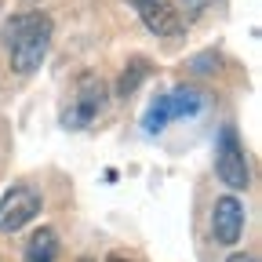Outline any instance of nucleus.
<instances>
[{
    "instance_id": "10",
    "label": "nucleus",
    "mask_w": 262,
    "mask_h": 262,
    "mask_svg": "<svg viewBox=\"0 0 262 262\" xmlns=\"http://www.w3.org/2000/svg\"><path fill=\"white\" fill-rule=\"evenodd\" d=\"M204 70H219V55H215V51L189 58V73H204Z\"/></svg>"
},
{
    "instance_id": "13",
    "label": "nucleus",
    "mask_w": 262,
    "mask_h": 262,
    "mask_svg": "<svg viewBox=\"0 0 262 262\" xmlns=\"http://www.w3.org/2000/svg\"><path fill=\"white\" fill-rule=\"evenodd\" d=\"M106 262H131V258H124V255H110Z\"/></svg>"
},
{
    "instance_id": "2",
    "label": "nucleus",
    "mask_w": 262,
    "mask_h": 262,
    "mask_svg": "<svg viewBox=\"0 0 262 262\" xmlns=\"http://www.w3.org/2000/svg\"><path fill=\"white\" fill-rule=\"evenodd\" d=\"M106 98H110V88L106 80L98 77V73H80L77 77V88H73V98H70V106L62 110V127H70V131H80L88 124L98 120V113L106 110Z\"/></svg>"
},
{
    "instance_id": "1",
    "label": "nucleus",
    "mask_w": 262,
    "mask_h": 262,
    "mask_svg": "<svg viewBox=\"0 0 262 262\" xmlns=\"http://www.w3.org/2000/svg\"><path fill=\"white\" fill-rule=\"evenodd\" d=\"M51 33H55V26L44 11H26L8 22V51H11L15 73L29 77L40 70L48 58V48H51Z\"/></svg>"
},
{
    "instance_id": "6",
    "label": "nucleus",
    "mask_w": 262,
    "mask_h": 262,
    "mask_svg": "<svg viewBox=\"0 0 262 262\" xmlns=\"http://www.w3.org/2000/svg\"><path fill=\"white\" fill-rule=\"evenodd\" d=\"M211 233L219 244H237L244 233V204L237 196H219L211 208Z\"/></svg>"
},
{
    "instance_id": "7",
    "label": "nucleus",
    "mask_w": 262,
    "mask_h": 262,
    "mask_svg": "<svg viewBox=\"0 0 262 262\" xmlns=\"http://www.w3.org/2000/svg\"><path fill=\"white\" fill-rule=\"evenodd\" d=\"M164 98H168V113H171V120L196 117V113L208 110V95H204L201 88H193V84H179L175 91H168Z\"/></svg>"
},
{
    "instance_id": "5",
    "label": "nucleus",
    "mask_w": 262,
    "mask_h": 262,
    "mask_svg": "<svg viewBox=\"0 0 262 262\" xmlns=\"http://www.w3.org/2000/svg\"><path fill=\"white\" fill-rule=\"evenodd\" d=\"M127 4L139 11L142 26H146L149 33H157V37H179V33L186 29V22H182V15L175 11L171 0H127Z\"/></svg>"
},
{
    "instance_id": "3",
    "label": "nucleus",
    "mask_w": 262,
    "mask_h": 262,
    "mask_svg": "<svg viewBox=\"0 0 262 262\" xmlns=\"http://www.w3.org/2000/svg\"><path fill=\"white\" fill-rule=\"evenodd\" d=\"M40 204H44V196H40V189H33V186L8 189V196L0 201V233H18L22 226H29L33 219L40 215Z\"/></svg>"
},
{
    "instance_id": "8",
    "label": "nucleus",
    "mask_w": 262,
    "mask_h": 262,
    "mask_svg": "<svg viewBox=\"0 0 262 262\" xmlns=\"http://www.w3.org/2000/svg\"><path fill=\"white\" fill-rule=\"evenodd\" d=\"M58 233L51 226H40L37 233L29 237V244H26V255H22V262H55L58 258Z\"/></svg>"
},
{
    "instance_id": "4",
    "label": "nucleus",
    "mask_w": 262,
    "mask_h": 262,
    "mask_svg": "<svg viewBox=\"0 0 262 262\" xmlns=\"http://www.w3.org/2000/svg\"><path fill=\"white\" fill-rule=\"evenodd\" d=\"M215 171L229 189H248V157L233 127H222L219 149H215Z\"/></svg>"
},
{
    "instance_id": "11",
    "label": "nucleus",
    "mask_w": 262,
    "mask_h": 262,
    "mask_svg": "<svg viewBox=\"0 0 262 262\" xmlns=\"http://www.w3.org/2000/svg\"><path fill=\"white\" fill-rule=\"evenodd\" d=\"M182 4H186V11H189V15H196V11H204L211 0H182Z\"/></svg>"
},
{
    "instance_id": "12",
    "label": "nucleus",
    "mask_w": 262,
    "mask_h": 262,
    "mask_svg": "<svg viewBox=\"0 0 262 262\" xmlns=\"http://www.w3.org/2000/svg\"><path fill=\"white\" fill-rule=\"evenodd\" d=\"M226 262H258V255H251V251H237V255H229Z\"/></svg>"
},
{
    "instance_id": "14",
    "label": "nucleus",
    "mask_w": 262,
    "mask_h": 262,
    "mask_svg": "<svg viewBox=\"0 0 262 262\" xmlns=\"http://www.w3.org/2000/svg\"><path fill=\"white\" fill-rule=\"evenodd\" d=\"M84 262H91V258H84Z\"/></svg>"
},
{
    "instance_id": "9",
    "label": "nucleus",
    "mask_w": 262,
    "mask_h": 262,
    "mask_svg": "<svg viewBox=\"0 0 262 262\" xmlns=\"http://www.w3.org/2000/svg\"><path fill=\"white\" fill-rule=\"evenodd\" d=\"M149 77V62L146 58H131L127 66H124V73H120V84H117V95L120 98H127V95H135V88L142 84Z\"/></svg>"
}]
</instances>
